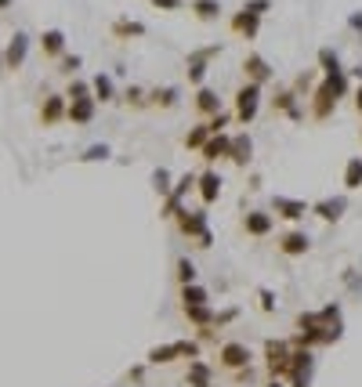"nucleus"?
Instances as JSON below:
<instances>
[{"label": "nucleus", "mask_w": 362, "mask_h": 387, "mask_svg": "<svg viewBox=\"0 0 362 387\" xmlns=\"http://www.w3.org/2000/svg\"><path fill=\"white\" fill-rule=\"evenodd\" d=\"M344 210H348V196H326V199H319V203L308 206V213H315L319 221H340Z\"/></svg>", "instance_id": "obj_11"}, {"label": "nucleus", "mask_w": 362, "mask_h": 387, "mask_svg": "<svg viewBox=\"0 0 362 387\" xmlns=\"http://www.w3.org/2000/svg\"><path fill=\"white\" fill-rule=\"evenodd\" d=\"M228 123H232V113H225V109H221V113H214V116L207 120V131H210V134H221Z\"/></svg>", "instance_id": "obj_40"}, {"label": "nucleus", "mask_w": 362, "mask_h": 387, "mask_svg": "<svg viewBox=\"0 0 362 387\" xmlns=\"http://www.w3.org/2000/svg\"><path fill=\"white\" fill-rule=\"evenodd\" d=\"M333 109H337V94H333V87L323 80L315 87V94H312V120L315 123H323V120H330L333 116Z\"/></svg>", "instance_id": "obj_8"}, {"label": "nucleus", "mask_w": 362, "mask_h": 387, "mask_svg": "<svg viewBox=\"0 0 362 387\" xmlns=\"http://www.w3.org/2000/svg\"><path fill=\"white\" fill-rule=\"evenodd\" d=\"M109 156H113V148H109V145H88L76 160H80V163H105Z\"/></svg>", "instance_id": "obj_34"}, {"label": "nucleus", "mask_w": 362, "mask_h": 387, "mask_svg": "<svg viewBox=\"0 0 362 387\" xmlns=\"http://www.w3.org/2000/svg\"><path fill=\"white\" fill-rule=\"evenodd\" d=\"M258 300H261V311H275V293H272L268 286L258 290Z\"/></svg>", "instance_id": "obj_42"}, {"label": "nucleus", "mask_w": 362, "mask_h": 387, "mask_svg": "<svg viewBox=\"0 0 362 387\" xmlns=\"http://www.w3.org/2000/svg\"><path fill=\"white\" fill-rule=\"evenodd\" d=\"M188 11H193L200 22H214V18L221 15V0H193Z\"/></svg>", "instance_id": "obj_26"}, {"label": "nucleus", "mask_w": 362, "mask_h": 387, "mask_svg": "<svg viewBox=\"0 0 362 387\" xmlns=\"http://www.w3.org/2000/svg\"><path fill=\"white\" fill-rule=\"evenodd\" d=\"M0 76H4V55H0Z\"/></svg>", "instance_id": "obj_47"}, {"label": "nucleus", "mask_w": 362, "mask_h": 387, "mask_svg": "<svg viewBox=\"0 0 362 387\" xmlns=\"http://www.w3.org/2000/svg\"><path fill=\"white\" fill-rule=\"evenodd\" d=\"M123 101L134 105V109H145V105H148V91H145V87H127V91H123Z\"/></svg>", "instance_id": "obj_37"}, {"label": "nucleus", "mask_w": 362, "mask_h": 387, "mask_svg": "<svg viewBox=\"0 0 362 387\" xmlns=\"http://www.w3.org/2000/svg\"><path fill=\"white\" fill-rule=\"evenodd\" d=\"M196 265L188 261V257H178V265H174V279H178V286H188V283H196Z\"/></svg>", "instance_id": "obj_32"}, {"label": "nucleus", "mask_w": 362, "mask_h": 387, "mask_svg": "<svg viewBox=\"0 0 362 387\" xmlns=\"http://www.w3.org/2000/svg\"><path fill=\"white\" fill-rule=\"evenodd\" d=\"M272 228H275V218H272L268 210H246V213H243V232L253 235V239H265V235H272Z\"/></svg>", "instance_id": "obj_12"}, {"label": "nucleus", "mask_w": 362, "mask_h": 387, "mask_svg": "<svg viewBox=\"0 0 362 387\" xmlns=\"http://www.w3.org/2000/svg\"><path fill=\"white\" fill-rule=\"evenodd\" d=\"M214 55H221V44L203 48V51H193V55H188V83H193V87H203V76H207L210 58H214Z\"/></svg>", "instance_id": "obj_9"}, {"label": "nucleus", "mask_w": 362, "mask_h": 387, "mask_svg": "<svg viewBox=\"0 0 362 387\" xmlns=\"http://www.w3.org/2000/svg\"><path fill=\"white\" fill-rule=\"evenodd\" d=\"M174 225H178V232L185 235V239H200L203 232H210L207 228V210H181L174 218Z\"/></svg>", "instance_id": "obj_10"}, {"label": "nucleus", "mask_w": 362, "mask_h": 387, "mask_svg": "<svg viewBox=\"0 0 362 387\" xmlns=\"http://www.w3.org/2000/svg\"><path fill=\"white\" fill-rule=\"evenodd\" d=\"M29 33H22V29H15L11 33V40H8V48H0V55H4V73H18L26 66V58H29Z\"/></svg>", "instance_id": "obj_3"}, {"label": "nucleus", "mask_w": 362, "mask_h": 387, "mask_svg": "<svg viewBox=\"0 0 362 387\" xmlns=\"http://www.w3.org/2000/svg\"><path fill=\"white\" fill-rule=\"evenodd\" d=\"M272 105H275V113H286V116L297 120V123L305 120V109L297 105V94H293V91H279V94L272 98Z\"/></svg>", "instance_id": "obj_22"}, {"label": "nucleus", "mask_w": 362, "mask_h": 387, "mask_svg": "<svg viewBox=\"0 0 362 387\" xmlns=\"http://www.w3.org/2000/svg\"><path fill=\"white\" fill-rule=\"evenodd\" d=\"M207 138H210V131H207V123H196L193 131L185 134V148H193V153H200V148L207 145Z\"/></svg>", "instance_id": "obj_35"}, {"label": "nucleus", "mask_w": 362, "mask_h": 387, "mask_svg": "<svg viewBox=\"0 0 362 387\" xmlns=\"http://www.w3.org/2000/svg\"><path fill=\"white\" fill-rule=\"evenodd\" d=\"M250 348L246 344H239V340H228V344H221L218 348V362L225 365V370H232V373H239V370H250Z\"/></svg>", "instance_id": "obj_5"}, {"label": "nucleus", "mask_w": 362, "mask_h": 387, "mask_svg": "<svg viewBox=\"0 0 362 387\" xmlns=\"http://www.w3.org/2000/svg\"><path fill=\"white\" fill-rule=\"evenodd\" d=\"M272 8V0H246V4L239 8V11H246V15H258V18H265V11Z\"/></svg>", "instance_id": "obj_41"}, {"label": "nucleus", "mask_w": 362, "mask_h": 387, "mask_svg": "<svg viewBox=\"0 0 362 387\" xmlns=\"http://www.w3.org/2000/svg\"><path fill=\"white\" fill-rule=\"evenodd\" d=\"M243 76H246V83H258V87H265V83L275 76V69L268 66V58H265V55L250 51V55L243 58Z\"/></svg>", "instance_id": "obj_7"}, {"label": "nucleus", "mask_w": 362, "mask_h": 387, "mask_svg": "<svg viewBox=\"0 0 362 387\" xmlns=\"http://www.w3.org/2000/svg\"><path fill=\"white\" fill-rule=\"evenodd\" d=\"M196 188H200L203 206L218 203L221 199V174H218V170H203V174H196Z\"/></svg>", "instance_id": "obj_15"}, {"label": "nucleus", "mask_w": 362, "mask_h": 387, "mask_svg": "<svg viewBox=\"0 0 362 387\" xmlns=\"http://www.w3.org/2000/svg\"><path fill=\"white\" fill-rule=\"evenodd\" d=\"M326 83H330V87H333V94H337V101L340 98H348L351 94V76L344 73V69H340V73H330V76H323Z\"/></svg>", "instance_id": "obj_31"}, {"label": "nucleus", "mask_w": 362, "mask_h": 387, "mask_svg": "<svg viewBox=\"0 0 362 387\" xmlns=\"http://www.w3.org/2000/svg\"><path fill=\"white\" fill-rule=\"evenodd\" d=\"M80 98H91V83L88 80H69V87H66V101H80Z\"/></svg>", "instance_id": "obj_36"}, {"label": "nucleus", "mask_w": 362, "mask_h": 387, "mask_svg": "<svg viewBox=\"0 0 362 387\" xmlns=\"http://www.w3.org/2000/svg\"><path fill=\"white\" fill-rule=\"evenodd\" d=\"M185 311V318L193 322L196 330H210L214 326V311H210V304H200V308H181Z\"/></svg>", "instance_id": "obj_28"}, {"label": "nucleus", "mask_w": 362, "mask_h": 387, "mask_svg": "<svg viewBox=\"0 0 362 387\" xmlns=\"http://www.w3.org/2000/svg\"><path fill=\"white\" fill-rule=\"evenodd\" d=\"M275 246H279L283 257H305L312 250V235L301 232V228H290V232H283L279 239H275Z\"/></svg>", "instance_id": "obj_6"}, {"label": "nucleus", "mask_w": 362, "mask_h": 387, "mask_svg": "<svg viewBox=\"0 0 362 387\" xmlns=\"http://www.w3.org/2000/svg\"><path fill=\"white\" fill-rule=\"evenodd\" d=\"M228 148H232V134L221 131V134H210V138H207V145L200 148V156H203L207 163H218V160H228Z\"/></svg>", "instance_id": "obj_16"}, {"label": "nucleus", "mask_w": 362, "mask_h": 387, "mask_svg": "<svg viewBox=\"0 0 362 387\" xmlns=\"http://www.w3.org/2000/svg\"><path fill=\"white\" fill-rule=\"evenodd\" d=\"M265 365H268L272 380L290 377V344L286 340H268L265 344Z\"/></svg>", "instance_id": "obj_4"}, {"label": "nucleus", "mask_w": 362, "mask_h": 387, "mask_svg": "<svg viewBox=\"0 0 362 387\" xmlns=\"http://www.w3.org/2000/svg\"><path fill=\"white\" fill-rule=\"evenodd\" d=\"M66 94H44V101H40V127H55L66 120Z\"/></svg>", "instance_id": "obj_13"}, {"label": "nucleus", "mask_w": 362, "mask_h": 387, "mask_svg": "<svg viewBox=\"0 0 362 387\" xmlns=\"http://www.w3.org/2000/svg\"><path fill=\"white\" fill-rule=\"evenodd\" d=\"M95 109H98V101L95 98H80V101H69L66 105V120L73 127H88L95 120Z\"/></svg>", "instance_id": "obj_17"}, {"label": "nucleus", "mask_w": 362, "mask_h": 387, "mask_svg": "<svg viewBox=\"0 0 362 387\" xmlns=\"http://www.w3.org/2000/svg\"><path fill=\"white\" fill-rule=\"evenodd\" d=\"M40 51H44V58H62L66 55V33L62 29H44L40 33Z\"/></svg>", "instance_id": "obj_21"}, {"label": "nucleus", "mask_w": 362, "mask_h": 387, "mask_svg": "<svg viewBox=\"0 0 362 387\" xmlns=\"http://www.w3.org/2000/svg\"><path fill=\"white\" fill-rule=\"evenodd\" d=\"M308 213L305 199H290V196H272V218H283V221H301Z\"/></svg>", "instance_id": "obj_14"}, {"label": "nucleus", "mask_w": 362, "mask_h": 387, "mask_svg": "<svg viewBox=\"0 0 362 387\" xmlns=\"http://www.w3.org/2000/svg\"><path fill=\"white\" fill-rule=\"evenodd\" d=\"M193 105H196V113L200 116H214V113H221V98H218V91L214 87H207V83H203V87H196V98H193Z\"/></svg>", "instance_id": "obj_18"}, {"label": "nucleus", "mask_w": 362, "mask_h": 387, "mask_svg": "<svg viewBox=\"0 0 362 387\" xmlns=\"http://www.w3.org/2000/svg\"><path fill=\"white\" fill-rule=\"evenodd\" d=\"M181 98L178 87H156V91H148V105H156V109H174Z\"/></svg>", "instance_id": "obj_27"}, {"label": "nucleus", "mask_w": 362, "mask_h": 387, "mask_svg": "<svg viewBox=\"0 0 362 387\" xmlns=\"http://www.w3.org/2000/svg\"><path fill=\"white\" fill-rule=\"evenodd\" d=\"M113 36H116V40L145 36V22H131V18H116V22H113Z\"/></svg>", "instance_id": "obj_29"}, {"label": "nucleus", "mask_w": 362, "mask_h": 387, "mask_svg": "<svg viewBox=\"0 0 362 387\" xmlns=\"http://www.w3.org/2000/svg\"><path fill=\"white\" fill-rule=\"evenodd\" d=\"M153 188L160 192V196H163V199L170 196V170H167V167H160V170H153Z\"/></svg>", "instance_id": "obj_38"}, {"label": "nucleus", "mask_w": 362, "mask_h": 387, "mask_svg": "<svg viewBox=\"0 0 362 387\" xmlns=\"http://www.w3.org/2000/svg\"><path fill=\"white\" fill-rule=\"evenodd\" d=\"M0 8H11V0H0Z\"/></svg>", "instance_id": "obj_48"}, {"label": "nucleus", "mask_w": 362, "mask_h": 387, "mask_svg": "<svg viewBox=\"0 0 362 387\" xmlns=\"http://www.w3.org/2000/svg\"><path fill=\"white\" fill-rule=\"evenodd\" d=\"M344 188L348 192H358L362 188V156H351L344 163Z\"/></svg>", "instance_id": "obj_30"}, {"label": "nucleus", "mask_w": 362, "mask_h": 387, "mask_svg": "<svg viewBox=\"0 0 362 387\" xmlns=\"http://www.w3.org/2000/svg\"><path fill=\"white\" fill-rule=\"evenodd\" d=\"M265 387H286V384H283V380H268Z\"/></svg>", "instance_id": "obj_46"}, {"label": "nucleus", "mask_w": 362, "mask_h": 387, "mask_svg": "<svg viewBox=\"0 0 362 387\" xmlns=\"http://www.w3.org/2000/svg\"><path fill=\"white\" fill-rule=\"evenodd\" d=\"M156 8H163V11H178L181 8V0H153Z\"/></svg>", "instance_id": "obj_43"}, {"label": "nucleus", "mask_w": 362, "mask_h": 387, "mask_svg": "<svg viewBox=\"0 0 362 387\" xmlns=\"http://www.w3.org/2000/svg\"><path fill=\"white\" fill-rule=\"evenodd\" d=\"M228 160L236 163V167H246V163L253 160V138H250V134H232Z\"/></svg>", "instance_id": "obj_19"}, {"label": "nucleus", "mask_w": 362, "mask_h": 387, "mask_svg": "<svg viewBox=\"0 0 362 387\" xmlns=\"http://www.w3.org/2000/svg\"><path fill=\"white\" fill-rule=\"evenodd\" d=\"M58 66H62L58 73H66V76L73 80V76H76V69L83 66V58H80V55H62V58H58Z\"/></svg>", "instance_id": "obj_39"}, {"label": "nucleus", "mask_w": 362, "mask_h": 387, "mask_svg": "<svg viewBox=\"0 0 362 387\" xmlns=\"http://www.w3.org/2000/svg\"><path fill=\"white\" fill-rule=\"evenodd\" d=\"M178 358H200V344L196 340H174V344H156L153 351L145 355L148 365H167V362H178Z\"/></svg>", "instance_id": "obj_1"}, {"label": "nucleus", "mask_w": 362, "mask_h": 387, "mask_svg": "<svg viewBox=\"0 0 362 387\" xmlns=\"http://www.w3.org/2000/svg\"><path fill=\"white\" fill-rule=\"evenodd\" d=\"M232 33L243 36V40H253L261 33V18L258 15H246V11H236L232 15Z\"/></svg>", "instance_id": "obj_20"}, {"label": "nucleus", "mask_w": 362, "mask_h": 387, "mask_svg": "<svg viewBox=\"0 0 362 387\" xmlns=\"http://www.w3.org/2000/svg\"><path fill=\"white\" fill-rule=\"evenodd\" d=\"M91 98L95 101H116V83H113V76L109 73H98L95 80H91Z\"/></svg>", "instance_id": "obj_23"}, {"label": "nucleus", "mask_w": 362, "mask_h": 387, "mask_svg": "<svg viewBox=\"0 0 362 387\" xmlns=\"http://www.w3.org/2000/svg\"><path fill=\"white\" fill-rule=\"evenodd\" d=\"M319 69H323V76L340 73V69H344V66H340V55L333 48H323V51H319Z\"/></svg>", "instance_id": "obj_33"}, {"label": "nucleus", "mask_w": 362, "mask_h": 387, "mask_svg": "<svg viewBox=\"0 0 362 387\" xmlns=\"http://www.w3.org/2000/svg\"><path fill=\"white\" fill-rule=\"evenodd\" d=\"M200 304H210V293H207V286H200V283H188V286H181V308H200Z\"/></svg>", "instance_id": "obj_24"}, {"label": "nucleus", "mask_w": 362, "mask_h": 387, "mask_svg": "<svg viewBox=\"0 0 362 387\" xmlns=\"http://www.w3.org/2000/svg\"><path fill=\"white\" fill-rule=\"evenodd\" d=\"M348 26H351V29H358V33H362V11H355V15H351V18H348Z\"/></svg>", "instance_id": "obj_45"}, {"label": "nucleus", "mask_w": 362, "mask_h": 387, "mask_svg": "<svg viewBox=\"0 0 362 387\" xmlns=\"http://www.w3.org/2000/svg\"><path fill=\"white\" fill-rule=\"evenodd\" d=\"M232 101H236V109H232V120L246 127V123L258 120V113H261V87H258V83H243Z\"/></svg>", "instance_id": "obj_2"}, {"label": "nucleus", "mask_w": 362, "mask_h": 387, "mask_svg": "<svg viewBox=\"0 0 362 387\" xmlns=\"http://www.w3.org/2000/svg\"><path fill=\"white\" fill-rule=\"evenodd\" d=\"M351 98H355V113H358V116H362V83H358V87H355V91H351Z\"/></svg>", "instance_id": "obj_44"}, {"label": "nucleus", "mask_w": 362, "mask_h": 387, "mask_svg": "<svg viewBox=\"0 0 362 387\" xmlns=\"http://www.w3.org/2000/svg\"><path fill=\"white\" fill-rule=\"evenodd\" d=\"M185 380H188V387H210V365L203 358H193V362H188Z\"/></svg>", "instance_id": "obj_25"}]
</instances>
